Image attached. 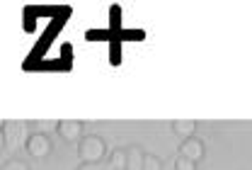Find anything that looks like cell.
Segmentation results:
<instances>
[{
  "instance_id": "obj_4",
  "label": "cell",
  "mask_w": 252,
  "mask_h": 170,
  "mask_svg": "<svg viewBox=\"0 0 252 170\" xmlns=\"http://www.w3.org/2000/svg\"><path fill=\"white\" fill-rule=\"evenodd\" d=\"M180 156H185V158H189V161L199 163V161L206 156V146H204V141H201V138H196V136L185 138V141H182V146H180Z\"/></svg>"
},
{
  "instance_id": "obj_11",
  "label": "cell",
  "mask_w": 252,
  "mask_h": 170,
  "mask_svg": "<svg viewBox=\"0 0 252 170\" xmlns=\"http://www.w3.org/2000/svg\"><path fill=\"white\" fill-rule=\"evenodd\" d=\"M2 170H30V166L22 163V161H7V163L2 166Z\"/></svg>"
},
{
  "instance_id": "obj_2",
  "label": "cell",
  "mask_w": 252,
  "mask_h": 170,
  "mask_svg": "<svg viewBox=\"0 0 252 170\" xmlns=\"http://www.w3.org/2000/svg\"><path fill=\"white\" fill-rule=\"evenodd\" d=\"M78 156L83 158V163H102V158L107 156V143L102 136L88 134L78 141Z\"/></svg>"
},
{
  "instance_id": "obj_1",
  "label": "cell",
  "mask_w": 252,
  "mask_h": 170,
  "mask_svg": "<svg viewBox=\"0 0 252 170\" xmlns=\"http://www.w3.org/2000/svg\"><path fill=\"white\" fill-rule=\"evenodd\" d=\"M2 134H5V151H20L30 141V124L27 122H2Z\"/></svg>"
},
{
  "instance_id": "obj_8",
  "label": "cell",
  "mask_w": 252,
  "mask_h": 170,
  "mask_svg": "<svg viewBox=\"0 0 252 170\" xmlns=\"http://www.w3.org/2000/svg\"><path fill=\"white\" fill-rule=\"evenodd\" d=\"M109 168L112 170H126V151L124 148H117L109 158Z\"/></svg>"
},
{
  "instance_id": "obj_5",
  "label": "cell",
  "mask_w": 252,
  "mask_h": 170,
  "mask_svg": "<svg viewBox=\"0 0 252 170\" xmlns=\"http://www.w3.org/2000/svg\"><path fill=\"white\" fill-rule=\"evenodd\" d=\"M56 132L65 141H80L83 138V122H78V119H61V122H56Z\"/></svg>"
},
{
  "instance_id": "obj_6",
  "label": "cell",
  "mask_w": 252,
  "mask_h": 170,
  "mask_svg": "<svg viewBox=\"0 0 252 170\" xmlns=\"http://www.w3.org/2000/svg\"><path fill=\"white\" fill-rule=\"evenodd\" d=\"M143 158H146V153L138 146H128L126 148V170H143Z\"/></svg>"
},
{
  "instance_id": "obj_10",
  "label": "cell",
  "mask_w": 252,
  "mask_h": 170,
  "mask_svg": "<svg viewBox=\"0 0 252 170\" xmlns=\"http://www.w3.org/2000/svg\"><path fill=\"white\" fill-rule=\"evenodd\" d=\"M175 170H196V163L185 158V156H177L175 158Z\"/></svg>"
},
{
  "instance_id": "obj_9",
  "label": "cell",
  "mask_w": 252,
  "mask_h": 170,
  "mask_svg": "<svg viewBox=\"0 0 252 170\" xmlns=\"http://www.w3.org/2000/svg\"><path fill=\"white\" fill-rule=\"evenodd\" d=\"M143 170H162V161L158 158L156 153H146V158H143Z\"/></svg>"
},
{
  "instance_id": "obj_12",
  "label": "cell",
  "mask_w": 252,
  "mask_h": 170,
  "mask_svg": "<svg viewBox=\"0 0 252 170\" xmlns=\"http://www.w3.org/2000/svg\"><path fill=\"white\" fill-rule=\"evenodd\" d=\"M78 170H102V163H83Z\"/></svg>"
},
{
  "instance_id": "obj_3",
  "label": "cell",
  "mask_w": 252,
  "mask_h": 170,
  "mask_svg": "<svg viewBox=\"0 0 252 170\" xmlns=\"http://www.w3.org/2000/svg\"><path fill=\"white\" fill-rule=\"evenodd\" d=\"M27 151H30L32 158H46L49 153H51V138L49 134H44V132H36V134L30 136V141H27V146H25Z\"/></svg>"
},
{
  "instance_id": "obj_7",
  "label": "cell",
  "mask_w": 252,
  "mask_h": 170,
  "mask_svg": "<svg viewBox=\"0 0 252 170\" xmlns=\"http://www.w3.org/2000/svg\"><path fill=\"white\" fill-rule=\"evenodd\" d=\"M172 132L180 136L182 141H185V138H191L194 132H196V122H194V119H175V122H172Z\"/></svg>"
},
{
  "instance_id": "obj_13",
  "label": "cell",
  "mask_w": 252,
  "mask_h": 170,
  "mask_svg": "<svg viewBox=\"0 0 252 170\" xmlns=\"http://www.w3.org/2000/svg\"><path fill=\"white\" fill-rule=\"evenodd\" d=\"M5 148V134H2V124H0V151Z\"/></svg>"
}]
</instances>
